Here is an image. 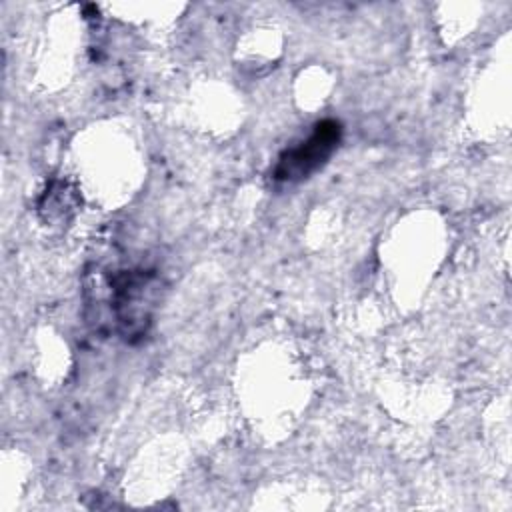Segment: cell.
I'll use <instances>...</instances> for the list:
<instances>
[{
	"label": "cell",
	"mask_w": 512,
	"mask_h": 512,
	"mask_svg": "<svg viewBox=\"0 0 512 512\" xmlns=\"http://www.w3.org/2000/svg\"><path fill=\"white\" fill-rule=\"evenodd\" d=\"M340 124L336 120H322L314 132L298 146L286 150L274 170L276 180L296 182L316 172L336 150L340 142Z\"/></svg>",
	"instance_id": "1"
}]
</instances>
